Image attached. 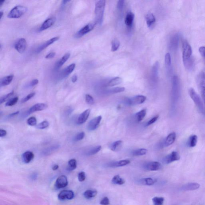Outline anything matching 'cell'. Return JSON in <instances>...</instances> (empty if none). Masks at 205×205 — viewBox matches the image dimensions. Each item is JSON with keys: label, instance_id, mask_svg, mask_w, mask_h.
Instances as JSON below:
<instances>
[{"label": "cell", "instance_id": "obj_1", "mask_svg": "<svg viewBox=\"0 0 205 205\" xmlns=\"http://www.w3.org/2000/svg\"><path fill=\"white\" fill-rule=\"evenodd\" d=\"M183 61L185 67L189 70H192L194 66V61L192 57V49L186 40L182 42Z\"/></svg>", "mask_w": 205, "mask_h": 205}, {"label": "cell", "instance_id": "obj_2", "mask_svg": "<svg viewBox=\"0 0 205 205\" xmlns=\"http://www.w3.org/2000/svg\"><path fill=\"white\" fill-rule=\"evenodd\" d=\"M106 1L100 0L95 4V22L99 25H102L103 21L104 12Z\"/></svg>", "mask_w": 205, "mask_h": 205}, {"label": "cell", "instance_id": "obj_3", "mask_svg": "<svg viewBox=\"0 0 205 205\" xmlns=\"http://www.w3.org/2000/svg\"><path fill=\"white\" fill-rule=\"evenodd\" d=\"M189 94L193 102L196 105L201 113L205 115V107L203 101L199 96L197 92L193 88H190L189 91Z\"/></svg>", "mask_w": 205, "mask_h": 205}, {"label": "cell", "instance_id": "obj_4", "mask_svg": "<svg viewBox=\"0 0 205 205\" xmlns=\"http://www.w3.org/2000/svg\"><path fill=\"white\" fill-rule=\"evenodd\" d=\"M27 10V7L23 6L18 5L14 7L8 13V18L10 19H17L21 17L25 14Z\"/></svg>", "mask_w": 205, "mask_h": 205}, {"label": "cell", "instance_id": "obj_5", "mask_svg": "<svg viewBox=\"0 0 205 205\" xmlns=\"http://www.w3.org/2000/svg\"><path fill=\"white\" fill-rule=\"evenodd\" d=\"M197 83L205 107V73L203 71L197 75Z\"/></svg>", "mask_w": 205, "mask_h": 205}, {"label": "cell", "instance_id": "obj_6", "mask_svg": "<svg viewBox=\"0 0 205 205\" xmlns=\"http://www.w3.org/2000/svg\"><path fill=\"white\" fill-rule=\"evenodd\" d=\"M180 83L178 77L174 76L172 79V95L173 99L177 101L180 94Z\"/></svg>", "mask_w": 205, "mask_h": 205}, {"label": "cell", "instance_id": "obj_7", "mask_svg": "<svg viewBox=\"0 0 205 205\" xmlns=\"http://www.w3.org/2000/svg\"><path fill=\"white\" fill-rule=\"evenodd\" d=\"M146 99V96L142 95H137L130 98H127L125 100L126 104L130 106L141 104Z\"/></svg>", "mask_w": 205, "mask_h": 205}, {"label": "cell", "instance_id": "obj_8", "mask_svg": "<svg viewBox=\"0 0 205 205\" xmlns=\"http://www.w3.org/2000/svg\"><path fill=\"white\" fill-rule=\"evenodd\" d=\"M96 24V23L95 21L89 23V24L84 26L79 31H78L77 32L75 35V37L76 38H80L84 36L86 34L90 32L92 29H94Z\"/></svg>", "mask_w": 205, "mask_h": 205}, {"label": "cell", "instance_id": "obj_9", "mask_svg": "<svg viewBox=\"0 0 205 205\" xmlns=\"http://www.w3.org/2000/svg\"><path fill=\"white\" fill-rule=\"evenodd\" d=\"M179 41V33L174 34L171 36L169 41V48L172 51H175L178 48Z\"/></svg>", "mask_w": 205, "mask_h": 205}, {"label": "cell", "instance_id": "obj_10", "mask_svg": "<svg viewBox=\"0 0 205 205\" xmlns=\"http://www.w3.org/2000/svg\"><path fill=\"white\" fill-rule=\"evenodd\" d=\"M27 41L24 38L19 39L16 43L14 48L16 50L21 53H23L27 49Z\"/></svg>", "mask_w": 205, "mask_h": 205}, {"label": "cell", "instance_id": "obj_11", "mask_svg": "<svg viewBox=\"0 0 205 205\" xmlns=\"http://www.w3.org/2000/svg\"><path fill=\"white\" fill-rule=\"evenodd\" d=\"M101 119V116H98L91 120L88 125V130L89 131H93L96 130Z\"/></svg>", "mask_w": 205, "mask_h": 205}, {"label": "cell", "instance_id": "obj_12", "mask_svg": "<svg viewBox=\"0 0 205 205\" xmlns=\"http://www.w3.org/2000/svg\"><path fill=\"white\" fill-rule=\"evenodd\" d=\"M74 197V193L71 190H63L59 193L58 198L61 200L72 199Z\"/></svg>", "mask_w": 205, "mask_h": 205}, {"label": "cell", "instance_id": "obj_13", "mask_svg": "<svg viewBox=\"0 0 205 205\" xmlns=\"http://www.w3.org/2000/svg\"><path fill=\"white\" fill-rule=\"evenodd\" d=\"M67 177L65 175H63L58 177L55 184V186L58 189L63 188L68 185Z\"/></svg>", "mask_w": 205, "mask_h": 205}, {"label": "cell", "instance_id": "obj_14", "mask_svg": "<svg viewBox=\"0 0 205 205\" xmlns=\"http://www.w3.org/2000/svg\"><path fill=\"white\" fill-rule=\"evenodd\" d=\"M180 159L179 154L176 151H173L170 154L167 155L164 159V162L167 164L171 163Z\"/></svg>", "mask_w": 205, "mask_h": 205}, {"label": "cell", "instance_id": "obj_15", "mask_svg": "<svg viewBox=\"0 0 205 205\" xmlns=\"http://www.w3.org/2000/svg\"><path fill=\"white\" fill-rule=\"evenodd\" d=\"M162 166L159 162H148L145 165L146 170L150 171H155L159 170Z\"/></svg>", "mask_w": 205, "mask_h": 205}, {"label": "cell", "instance_id": "obj_16", "mask_svg": "<svg viewBox=\"0 0 205 205\" xmlns=\"http://www.w3.org/2000/svg\"><path fill=\"white\" fill-rule=\"evenodd\" d=\"M47 107L48 106L46 104L43 103L36 104L29 109L28 111V114H31L37 111H43L47 109Z\"/></svg>", "mask_w": 205, "mask_h": 205}, {"label": "cell", "instance_id": "obj_17", "mask_svg": "<svg viewBox=\"0 0 205 205\" xmlns=\"http://www.w3.org/2000/svg\"><path fill=\"white\" fill-rule=\"evenodd\" d=\"M91 110L90 109H88L85 110L82 113H81L79 117L77 119V124L78 125L83 124L86 122L88 120L89 115H90Z\"/></svg>", "mask_w": 205, "mask_h": 205}, {"label": "cell", "instance_id": "obj_18", "mask_svg": "<svg viewBox=\"0 0 205 205\" xmlns=\"http://www.w3.org/2000/svg\"><path fill=\"white\" fill-rule=\"evenodd\" d=\"M59 39V37H56L52 38L49 39V40L47 41L46 43H44L43 44H42L41 46H40V47L38 48L37 52L38 53L41 52L42 50L46 49L48 46L51 45V44L54 43V42L58 40Z\"/></svg>", "mask_w": 205, "mask_h": 205}, {"label": "cell", "instance_id": "obj_19", "mask_svg": "<svg viewBox=\"0 0 205 205\" xmlns=\"http://www.w3.org/2000/svg\"><path fill=\"white\" fill-rule=\"evenodd\" d=\"M55 21V18H50L47 19L42 24L40 28V31H43L50 28L53 25Z\"/></svg>", "mask_w": 205, "mask_h": 205}, {"label": "cell", "instance_id": "obj_20", "mask_svg": "<svg viewBox=\"0 0 205 205\" xmlns=\"http://www.w3.org/2000/svg\"><path fill=\"white\" fill-rule=\"evenodd\" d=\"M200 187V185L197 183H190L184 185L182 187V190L184 191H193L197 190Z\"/></svg>", "mask_w": 205, "mask_h": 205}, {"label": "cell", "instance_id": "obj_21", "mask_svg": "<svg viewBox=\"0 0 205 205\" xmlns=\"http://www.w3.org/2000/svg\"><path fill=\"white\" fill-rule=\"evenodd\" d=\"M130 163V161L129 160L125 159L122 160L118 162H114L108 164V166L111 168H116L124 166L126 165L129 164Z\"/></svg>", "mask_w": 205, "mask_h": 205}, {"label": "cell", "instance_id": "obj_22", "mask_svg": "<svg viewBox=\"0 0 205 205\" xmlns=\"http://www.w3.org/2000/svg\"><path fill=\"white\" fill-rule=\"evenodd\" d=\"M60 148L59 145H54L50 146V147L46 148L42 151V154L45 156H47L54 153L57 150H58Z\"/></svg>", "mask_w": 205, "mask_h": 205}, {"label": "cell", "instance_id": "obj_23", "mask_svg": "<svg viewBox=\"0 0 205 205\" xmlns=\"http://www.w3.org/2000/svg\"><path fill=\"white\" fill-rule=\"evenodd\" d=\"M134 19V14L131 12H128L125 19V23L128 28L132 27Z\"/></svg>", "mask_w": 205, "mask_h": 205}, {"label": "cell", "instance_id": "obj_24", "mask_svg": "<svg viewBox=\"0 0 205 205\" xmlns=\"http://www.w3.org/2000/svg\"><path fill=\"white\" fill-rule=\"evenodd\" d=\"M34 157V155L31 151H26L22 155V159L23 162L26 164L30 162L33 159Z\"/></svg>", "mask_w": 205, "mask_h": 205}, {"label": "cell", "instance_id": "obj_25", "mask_svg": "<svg viewBox=\"0 0 205 205\" xmlns=\"http://www.w3.org/2000/svg\"><path fill=\"white\" fill-rule=\"evenodd\" d=\"M175 139H176V134L175 133L173 132L170 133L167 136L164 142L165 146H169L170 145H172L175 141Z\"/></svg>", "mask_w": 205, "mask_h": 205}, {"label": "cell", "instance_id": "obj_26", "mask_svg": "<svg viewBox=\"0 0 205 205\" xmlns=\"http://www.w3.org/2000/svg\"><path fill=\"white\" fill-rule=\"evenodd\" d=\"M146 19L147 25L149 28L152 27L155 24L156 21L155 16L151 13H148L147 14Z\"/></svg>", "mask_w": 205, "mask_h": 205}, {"label": "cell", "instance_id": "obj_27", "mask_svg": "<svg viewBox=\"0 0 205 205\" xmlns=\"http://www.w3.org/2000/svg\"><path fill=\"white\" fill-rule=\"evenodd\" d=\"M165 63L166 67L168 72H171L172 71V59L170 54L169 52L167 53L165 56Z\"/></svg>", "mask_w": 205, "mask_h": 205}, {"label": "cell", "instance_id": "obj_28", "mask_svg": "<svg viewBox=\"0 0 205 205\" xmlns=\"http://www.w3.org/2000/svg\"><path fill=\"white\" fill-rule=\"evenodd\" d=\"M75 64H72L69 65L68 67H66L64 69L62 72V76L64 77H67L68 75L72 73V71H74L75 68Z\"/></svg>", "mask_w": 205, "mask_h": 205}, {"label": "cell", "instance_id": "obj_29", "mask_svg": "<svg viewBox=\"0 0 205 205\" xmlns=\"http://www.w3.org/2000/svg\"><path fill=\"white\" fill-rule=\"evenodd\" d=\"M70 54L68 52L64 55L63 57L57 63L56 65V68L57 69H59L61 67L64 65V64L68 60V59L70 57Z\"/></svg>", "mask_w": 205, "mask_h": 205}, {"label": "cell", "instance_id": "obj_30", "mask_svg": "<svg viewBox=\"0 0 205 205\" xmlns=\"http://www.w3.org/2000/svg\"><path fill=\"white\" fill-rule=\"evenodd\" d=\"M14 77L13 75H8L7 76L1 79L0 82V86L1 87H3L7 86L10 84L13 79Z\"/></svg>", "mask_w": 205, "mask_h": 205}, {"label": "cell", "instance_id": "obj_31", "mask_svg": "<svg viewBox=\"0 0 205 205\" xmlns=\"http://www.w3.org/2000/svg\"><path fill=\"white\" fill-rule=\"evenodd\" d=\"M97 194V192L96 190H88L84 192V195L85 198L90 199L96 196Z\"/></svg>", "mask_w": 205, "mask_h": 205}, {"label": "cell", "instance_id": "obj_32", "mask_svg": "<svg viewBox=\"0 0 205 205\" xmlns=\"http://www.w3.org/2000/svg\"><path fill=\"white\" fill-rule=\"evenodd\" d=\"M197 141V137L196 135H193L189 137L188 141V145L189 147L193 148L196 146Z\"/></svg>", "mask_w": 205, "mask_h": 205}, {"label": "cell", "instance_id": "obj_33", "mask_svg": "<svg viewBox=\"0 0 205 205\" xmlns=\"http://www.w3.org/2000/svg\"><path fill=\"white\" fill-rule=\"evenodd\" d=\"M123 80L121 78L119 77H115L112 79L108 83V86L109 87L117 86L122 83Z\"/></svg>", "mask_w": 205, "mask_h": 205}, {"label": "cell", "instance_id": "obj_34", "mask_svg": "<svg viewBox=\"0 0 205 205\" xmlns=\"http://www.w3.org/2000/svg\"><path fill=\"white\" fill-rule=\"evenodd\" d=\"M111 182L114 184L122 185L125 183V180L124 179L121 178L119 175L114 176L111 180Z\"/></svg>", "mask_w": 205, "mask_h": 205}, {"label": "cell", "instance_id": "obj_35", "mask_svg": "<svg viewBox=\"0 0 205 205\" xmlns=\"http://www.w3.org/2000/svg\"><path fill=\"white\" fill-rule=\"evenodd\" d=\"M140 184L146 186H152L155 184V181L151 177L142 179L139 180Z\"/></svg>", "mask_w": 205, "mask_h": 205}, {"label": "cell", "instance_id": "obj_36", "mask_svg": "<svg viewBox=\"0 0 205 205\" xmlns=\"http://www.w3.org/2000/svg\"><path fill=\"white\" fill-rule=\"evenodd\" d=\"M123 142L121 140L113 142L110 146V149L112 151H116L119 150L122 146Z\"/></svg>", "mask_w": 205, "mask_h": 205}, {"label": "cell", "instance_id": "obj_37", "mask_svg": "<svg viewBox=\"0 0 205 205\" xmlns=\"http://www.w3.org/2000/svg\"><path fill=\"white\" fill-rule=\"evenodd\" d=\"M147 152H148V150L147 149L141 148V149L134 150L132 151V154L133 156H141L146 154Z\"/></svg>", "mask_w": 205, "mask_h": 205}, {"label": "cell", "instance_id": "obj_38", "mask_svg": "<svg viewBox=\"0 0 205 205\" xmlns=\"http://www.w3.org/2000/svg\"><path fill=\"white\" fill-rule=\"evenodd\" d=\"M159 67V63L158 61H156L152 67V76L155 79H156L158 77Z\"/></svg>", "mask_w": 205, "mask_h": 205}, {"label": "cell", "instance_id": "obj_39", "mask_svg": "<svg viewBox=\"0 0 205 205\" xmlns=\"http://www.w3.org/2000/svg\"><path fill=\"white\" fill-rule=\"evenodd\" d=\"M146 114V109H143L139 112H137L135 115L137 121H141L144 118Z\"/></svg>", "mask_w": 205, "mask_h": 205}, {"label": "cell", "instance_id": "obj_40", "mask_svg": "<svg viewBox=\"0 0 205 205\" xmlns=\"http://www.w3.org/2000/svg\"><path fill=\"white\" fill-rule=\"evenodd\" d=\"M77 161L74 159L70 160L68 162L67 169L69 171H72L75 170L77 168Z\"/></svg>", "mask_w": 205, "mask_h": 205}, {"label": "cell", "instance_id": "obj_41", "mask_svg": "<svg viewBox=\"0 0 205 205\" xmlns=\"http://www.w3.org/2000/svg\"><path fill=\"white\" fill-rule=\"evenodd\" d=\"M101 149V146H100L94 147V148H91L87 152V155H95L100 151Z\"/></svg>", "mask_w": 205, "mask_h": 205}, {"label": "cell", "instance_id": "obj_42", "mask_svg": "<svg viewBox=\"0 0 205 205\" xmlns=\"http://www.w3.org/2000/svg\"><path fill=\"white\" fill-rule=\"evenodd\" d=\"M120 46V43L119 40L117 39H114L112 42L111 50L113 52L116 51L119 48Z\"/></svg>", "mask_w": 205, "mask_h": 205}, {"label": "cell", "instance_id": "obj_43", "mask_svg": "<svg viewBox=\"0 0 205 205\" xmlns=\"http://www.w3.org/2000/svg\"><path fill=\"white\" fill-rule=\"evenodd\" d=\"M152 200L153 205H163L164 198L162 197H155Z\"/></svg>", "mask_w": 205, "mask_h": 205}, {"label": "cell", "instance_id": "obj_44", "mask_svg": "<svg viewBox=\"0 0 205 205\" xmlns=\"http://www.w3.org/2000/svg\"><path fill=\"white\" fill-rule=\"evenodd\" d=\"M13 94L14 91H12V92H10V93L2 96L0 99V104H1L5 102L7 99L11 97L13 95Z\"/></svg>", "mask_w": 205, "mask_h": 205}, {"label": "cell", "instance_id": "obj_45", "mask_svg": "<svg viewBox=\"0 0 205 205\" xmlns=\"http://www.w3.org/2000/svg\"><path fill=\"white\" fill-rule=\"evenodd\" d=\"M49 126V122L47 121H43L41 123L39 124L37 126V128L38 129L43 130V129H46V128H48Z\"/></svg>", "mask_w": 205, "mask_h": 205}, {"label": "cell", "instance_id": "obj_46", "mask_svg": "<svg viewBox=\"0 0 205 205\" xmlns=\"http://www.w3.org/2000/svg\"><path fill=\"white\" fill-rule=\"evenodd\" d=\"M18 97H15L11 99L10 100L7 102L6 104H5V106H7V107L13 106L14 105H15L16 104H17L18 101Z\"/></svg>", "mask_w": 205, "mask_h": 205}, {"label": "cell", "instance_id": "obj_47", "mask_svg": "<svg viewBox=\"0 0 205 205\" xmlns=\"http://www.w3.org/2000/svg\"><path fill=\"white\" fill-rule=\"evenodd\" d=\"M27 124L29 126H35L37 123V119L34 117L29 118L27 120Z\"/></svg>", "mask_w": 205, "mask_h": 205}, {"label": "cell", "instance_id": "obj_48", "mask_svg": "<svg viewBox=\"0 0 205 205\" xmlns=\"http://www.w3.org/2000/svg\"><path fill=\"white\" fill-rule=\"evenodd\" d=\"M125 91V88L124 87H117L112 88L110 90V92L113 93H119Z\"/></svg>", "mask_w": 205, "mask_h": 205}, {"label": "cell", "instance_id": "obj_49", "mask_svg": "<svg viewBox=\"0 0 205 205\" xmlns=\"http://www.w3.org/2000/svg\"><path fill=\"white\" fill-rule=\"evenodd\" d=\"M86 103L89 105H93L94 104V100L93 97L89 94L86 95Z\"/></svg>", "mask_w": 205, "mask_h": 205}, {"label": "cell", "instance_id": "obj_50", "mask_svg": "<svg viewBox=\"0 0 205 205\" xmlns=\"http://www.w3.org/2000/svg\"><path fill=\"white\" fill-rule=\"evenodd\" d=\"M85 136V133L84 132H81L77 135L75 137L74 140L75 141H79L84 138Z\"/></svg>", "mask_w": 205, "mask_h": 205}, {"label": "cell", "instance_id": "obj_51", "mask_svg": "<svg viewBox=\"0 0 205 205\" xmlns=\"http://www.w3.org/2000/svg\"><path fill=\"white\" fill-rule=\"evenodd\" d=\"M35 92H32V93H30V94L27 95V96L25 97H24L23 99L22 100L21 102L22 103H25L27 101L30 100V99L32 98L35 95Z\"/></svg>", "mask_w": 205, "mask_h": 205}, {"label": "cell", "instance_id": "obj_52", "mask_svg": "<svg viewBox=\"0 0 205 205\" xmlns=\"http://www.w3.org/2000/svg\"><path fill=\"white\" fill-rule=\"evenodd\" d=\"M78 178L79 182H84L86 179V173L84 172H80L78 175Z\"/></svg>", "mask_w": 205, "mask_h": 205}, {"label": "cell", "instance_id": "obj_53", "mask_svg": "<svg viewBox=\"0 0 205 205\" xmlns=\"http://www.w3.org/2000/svg\"><path fill=\"white\" fill-rule=\"evenodd\" d=\"M100 204L101 205H109L110 204V201L108 197H105L101 201Z\"/></svg>", "mask_w": 205, "mask_h": 205}, {"label": "cell", "instance_id": "obj_54", "mask_svg": "<svg viewBox=\"0 0 205 205\" xmlns=\"http://www.w3.org/2000/svg\"><path fill=\"white\" fill-rule=\"evenodd\" d=\"M124 1L123 0H119L117 2V8L119 10H121L124 7Z\"/></svg>", "mask_w": 205, "mask_h": 205}, {"label": "cell", "instance_id": "obj_55", "mask_svg": "<svg viewBox=\"0 0 205 205\" xmlns=\"http://www.w3.org/2000/svg\"><path fill=\"white\" fill-rule=\"evenodd\" d=\"M199 53L201 55L202 57L203 58L204 60L205 61V47L204 46H202L199 47Z\"/></svg>", "mask_w": 205, "mask_h": 205}, {"label": "cell", "instance_id": "obj_56", "mask_svg": "<svg viewBox=\"0 0 205 205\" xmlns=\"http://www.w3.org/2000/svg\"><path fill=\"white\" fill-rule=\"evenodd\" d=\"M158 115H157V116L154 117H153V118L151 119H150V120L148 122V123H147V125H148V126H150V125L152 124H153V123H155V122L157 120V119H158Z\"/></svg>", "mask_w": 205, "mask_h": 205}, {"label": "cell", "instance_id": "obj_57", "mask_svg": "<svg viewBox=\"0 0 205 205\" xmlns=\"http://www.w3.org/2000/svg\"><path fill=\"white\" fill-rule=\"evenodd\" d=\"M56 55V53L54 52H50L49 54H47V55L46 56V58L47 59H50L53 58V57L55 56Z\"/></svg>", "mask_w": 205, "mask_h": 205}, {"label": "cell", "instance_id": "obj_58", "mask_svg": "<svg viewBox=\"0 0 205 205\" xmlns=\"http://www.w3.org/2000/svg\"><path fill=\"white\" fill-rule=\"evenodd\" d=\"M38 80L35 79L30 82V84H29V86H30V87H33V86H35L36 85H37V84H38Z\"/></svg>", "mask_w": 205, "mask_h": 205}, {"label": "cell", "instance_id": "obj_59", "mask_svg": "<svg viewBox=\"0 0 205 205\" xmlns=\"http://www.w3.org/2000/svg\"><path fill=\"white\" fill-rule=\"evenodd\" d=\"M7 134V131H5V130H3V129L0 130V137H4L6 136Z\"/></svg>", "mask_w": 205, "mask_h": 205}, {"label": "cell", "instance_id": "obj_60", "mask_svg": "<svg viewBox=\"0 0 205 205\" xmlns=\"http://www.w3.org/2000/svg\"><path fill=\"white\" fill-rule=\"evenodd\" d=\"M19 111H17V112H14V113H11V114H9L8 115V118H11L13 117L16 116V115H17L19 114Z\"/></svg>", "mask_w": 205, "mask_h": 205}, {"label": "cell", "instance_id": "obj_61", "mask_svg": "<svg viewBox=\"0 0 205 205\" xmlns=\"http://www.w3.org/2000/svg\"><path fill=\"white\" fill-rule=\"evenodd\" d=\"M77 75H75L72 77V78H71V81L73 83H75L77 81Z\"/></svg>", "mask_w": 205, "mask_h": 205}, {"label": "cell", "instance_id": "obj_62", "mask_svg": "<svg viewBox=\"0 0 205 205\" xmlns=\"http://www.w3.org/2000/svg\"><path fill=\"white\" fill-rule=\"evenodd\" d=\"M59 168V166L58 165H55L52 167V169L53 170H57V169H58Z\"/></svg>", "mask_w": 205, "mask_h": 205}, {"label": "cell", "instance_id": "obj_63", "mask_svg": "<svg viewBox=\"0 0 205 205\" xmlns=\"http://www.w3.org/2000/svg\"><path fill=\"white\" fill-rule=\"evenodd\" d=\"M3 15V11H1V12H0V19H2Z\"/></svg>", "mask_w": 205, "mask_h": 205}, {"label": "cell", "instance_id": "obj_64", "mask_svg": "<svg viewBox=\"0 0 205 205\" xmlns=\"http://www.w3.org/2000/svg\"><path fill=\"white\" fill-rule=\"evenodd\" d=\"M5 2V1H0V6L1 7L3 4L4 2Z\"/></svg>", "mask_w": 205, "mask_h": 205}]
</instances>
